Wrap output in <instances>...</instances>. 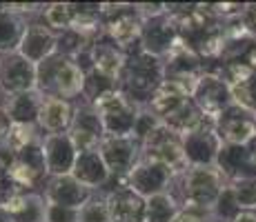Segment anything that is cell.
Here are the masks:
<instances>
[{
  "instance_id": "obj_1",
  "label": "cell",
  "mask_w": 256,
  "mask_h": 222,
  "mask_svg": "<svg viewBox=\"0 0 256 222\" xmlns=\"http://www.w3.org/2000/svg\"><path fill=\"white\" fill-rule=\"evenodd\" d=\"M165 80V69L163 60L152 53L142 51V49H134L127 53V60L122 65V71L116 80L118 91L132 102L140 107H147L154 93Z\"/></svg>"
},
{
  "instance_id": "obj_2",
  "label": "cell",
  "mask_w": 256,
  "mask_h": 222,
  "mask_svg": "<svg viewBox=\"0 0 256 222\" xmlns=\"http://www.w3.org/2000/svg\"><path fill=\"white\" fill-rule=\"evenodd\" d=\"M225 187L228 182L216 167H187L183 174L174 176L167 194L178 202L180 209L212 211Z\"/></svg>"
},
{
  "instance_id": "obj_3",
  "label": "cell",
  "mask_w": 256,
  "mask_h": 222,
  "mask_svg": "<svg viewBox=\"0 0 256 222\" xmlns=\"http://www.w3.org/2000/svg\"><path fill=\"white\" fill-rule=\"evenodd\" d=\"M85 87V71L74 58L54 53L40 65H36V91L42 98L78 102Z\"/></svg>"
},
{
  "instance_id": "obj_4",
  "label": "cell",
  "mask_w": 256,
  "mask_h": 222,
  "mask_svg": "<svg viewBox=\"0 0 256 222\" xmlns=\"http://www.w3.org/2000/svg\"><path fill=\"white\" fill-rule=\"evenodd\" d=\"M142 13L132 2H100V22L105 36L114 40L125 53L140 47Z\"/></svg>"
},
{
  "instance_id": "obj_5",
  "label": "cell",
  "mask_w": 256,
  "mask_h": 222,
  "mask_svg": "<svg viewBox=\"0 0 256 222\" xmlns=\"http://www.w3.org/2000/svg\"><path fill=\"white\" fill-rule=\"evenodd\" d=\"M9 176H12L18 191L42 194V189H45L49 180V169L45 162V154H42V142L9 156Z\"/></svg>"
},
{
  "instance_id": "obj_6",
  "label": "cell",
  "mask_w": 256,
  "mask_h": 222,
  "mask_svg": "<svg viewBox=\"0 0 256 222\" xmlns=\"http://www.w3.org/2000/svg\"><path fill=\"white\" fill-rule=\"evenodd\" d=\"M140 156L145 160H154L160 165L170 167L176 174H183L187 169V160H185V147H183V136L176 133L174 129L165 125H158L150 136L142 140L140 145Z\"/></svg>"
},
{
  "instance_id": "obj_7",
  "label": "cell",
  "mask_w": 256,
  "mask_h": 222,
  "mask_svg": "<svg viewBox=\"0 0 256 222\" xmlns=\"http://www.w3.org/2000/svg\"><path fill=\"white\" fill-rule=\"evenodd\" d=\"M94 109L100 116L107 136H132L140 113V107L125 98L118 89L94 102Z\"/></svg>"
},
{
  "instance_id": "obj_8",
  "label": "cell",
  "mask_w": 256,
  "mask_h": 222,
  "mask_svg": "<svg viewBox=\"0 0 256 222\" xmlns=\"http://www.w3.org/2000/svg\"><path fill=\"white\" fill-rule=\"evenodd\" d=\"M163 69H165L163 82L174 85L183 93L192 96L196 89V82H198L200 76L208 71V65H205L192 49H187L183 42H178L170 51V56L163 58Z\"/></svg>"
},
{
  "instance_id": "obj_9",
  "label": "cell",
  "mask_w": 256,
  "mask_h": 222,
  "mask_svg": "<svg viewBox=\"0 0 256 222\" xmlns=\"http://www.w3.org/2000/svg\"><path fill=\"white\" fill-rule=\"evenodd\" d=\"M192 100L196 102L203 116L210 122H214L228 107L234 105L232 91H230L228 82L220 78V73L216 69H208V71L200 76V80L196 82V89L192 93Z\"/></svg>"
},
{
  "instance_id": "obj_10",
  "label": "cell",
  "mask_w": 256,
  "mask_h": 222,
  "mask_svg": "<svg viewBox=\"0 0 256 222\" xmlns=\"http://www.w3.org/2000/svg\"><path fill=\"white\" fill-rule=\"evenodd\" d=\"M102 160H105L107 169L114 180L125 182L130 171L138 165L140 160V142L134 136H107L102 145L98 147Z\"/></svg>"
},
{
  "instance_id": "obj_11",
  "label": "cell",
  "mask_w": 256,
  "mask_h": 222,
  "mask_svg": "<svg viewBox=\"0 0 256 222\" xmlns=\"http://www.w3.org/2000/svg\"><path fill=\"white\" fill-rule=\"evenodd\" d=\"M180 42L178 38V29H176L172 16L165 11L154 13V16H147L142 20V31H140V49L156 58H167L170 51Z\"/></svg>"
},
{
  "instance_id": "obj_12",
  "label": "cell",
  "mask_w": 256,
  "mask_h": 222,
  "mask_svg": "<svg viewBox=\"0 0 256 222\" xmlns=\"http://www.w3.org/2000/svg\"><path fill=\"white\" fill-rule=\"evenodd\" d=\"M172 180H174V171H172L170 167L140 158L138 165L125 178V185L130 187L132 191H136L140 198L150 200V198H154V196L167 194Z\"/></svg>"
},
{
  "instance_id": "obj_13",
  "label": "cell",
  "mask_w": 256,
  "mask_h": 222,
  "mask_svg": "<svg viewBox=\"0 0 256 222\" xmlns=\"http://www.w3.org/2000/svg\"><path fill=\"white\" fill-rule=\"evenodd\" d=\"M210 69H216L230 91H232L234 105L256 113V69L250 67L248 62H216Z\"/></svg>"
},
{
  "instance_id": "obj_14",
  "label": "cell",
  "mask_w": 256,
  "mask_h": 222,
  "mask_svg": "<svg viewBox=\"0 0 256 222\" xmlns=\"http://www.w3.org/2000/svg\"><path fill=\"white\" fill-rule=\"evenodd\" d=\"M36 89V65L18 51L0 56V93L4 98Z\"/></svg>"
},
{
  "instance_id": "obj_15",
  "label": "cell",
  "mask_w": 256,
  "mask_h": 222,
  "mask_svg": "<svg viewBox=\"0 0 256 222\" xmlns=\"http://www.w3.org/2000/svg\"><path fill=\"white\" fill-rule=\"evenodd\" d=\"M70 138H72L74 147L78 149V154L96 151L102 145L107 133L100 122L98 111L94 109V105H87L82 100L76 102V116H74V122H72Z\"/></svg>"
},
{
  "instance_id": "obj_16",
  "label": "cell",
  "mask_w": 256,
  "mask_h": 222,
  "mask_svg": "<svg viewBox=\"0 0 256 222\" xmlns=\"http://www.w3.org/2000/svg\"><path fill=\"white\" fill-rule=\"evenodd\" d=\"M214 129L223 145H250L256 140V113L232 105L214 120Z\"/></svg>"
},
{
  "instance_id": "obj_17",
  "label": "cell",
  "mask_w": 256,
  "mask_h": 222,
  "mask_svg": "<svg viewBox=\"0 0 256 222\" xmlns=\"http://www.w3.org/2000/svg\"><path fill=\"white\" fill-rule=\"evenodd\" d=\"M102 194L107 198L112 222H145L147 200L140 198L136 191H132L125 182L114 180Z\"/></svg>"
},
{
  "instance_id": "obj_18",
  "label": "cell",
  "mask_w": 256,
  "mask_h": 222,
  "mask_svg": "<svg viewBox=\"0 0 256 222\" xmlns=\"http://www.w3.org/2000/svg\"><path fill=\"white\" fill-rule=\"evenodd\" d=\"M216 169L228 185L256 178V140L250 145H223L216 160Z\"/></svg>"
},
{
  "instance_id": "obj_19",
  "label": "cell",
  "mask_w": 256,
  "mask_h": 222,
  "mask_svg": "<svg viewBox=\"0 0 256 222\" xmlns=\"http://www.w3.org/2000/svg\"><path fill=\"white\" fill-rule=\"evenodd\" d=\"M40 11L29 18L24 36L20 40V47H18V53H20L22 58H27L29 62H34V65H40L42 60H47L49 56H54V53L58 51V33H54L52 29L42 22Z\"/></svg>"
},
{
  "instance_id": "obj_20",
  "label": "cell",
  "mask_w": 256,
  "mask_h": 222,
  "mask_svg": "<svg viewBox=\"0 0 256 222\" xmlns=\"http://www.w3.org/2000/svg\"><path fill=\"white\" fill-rule=\"evenodd\" d=\"M183 147L185 160L190 167H216L223 142L214 129V122H208L200 129L183 136Z\"/></svg>"
},
{
  "instance_id": "obj_21",
  "label": "cell",
  "mask_w": 256,
  "mask_h": 222,
  "mask_svg": "<svg viewBox=\"0 0 256 222\" xmlns=\"http://www.w3.org/2000/svg\"><path fill=\"white\" fill-rule=\"evenodd\" d=\"M94 194L96 191L87 189L74 176H54L49 178L45 189H42V198L47 205L70 207V209H80Z\"/></svg>"
},
{
  "instance_id": "obj_22",
  "label": "cell",
  "mask_w": 256,
  "mask_h": 222,
  "mask_svg": "<svg viewBox=\"0 0 256 222\" xmlns=\"http://www.w3.org/2000/svg\"><path fill=\"white\" fill-rule=\"evenodd\" d=\"M42 154L49 169V178L54 176H72L74 165H76L78 149L74 147L70 133L60 136H45L42 138Z\"/></svg>"
},
{
  "instance_id": "obj_23",
  "label": "cell",
  "mask_w": 256,
  "mask_h": 222,
  "mask_svg": "<svg viewBox=\"0 0 256 222\" xmlns=\"http://www.w3.org/2000/svg\"><path fill=\"white\" fill-rule=\"evenodd\" d=\"M72 176L76 178L80 185H85L92 191H105L107 187L114 182L110 169H107L105 160H102L100 151H85V154H78L76 165H74Z\"/></svg>"
},
{
  "instance_id": "obj_24",
  "label": "cell",
  "mask_w": 256,
  "mask_h": 222,
  "mask_svg": "<svg viewBox=\"0 0 256 222\" xmlns=\"http://www.w3.org/2000/svg\"><path fill=\"white\" fill-rule=\"evenodd\" d=\"M74 116H76V102L58 100V98H45L38 118V129L42 136H60L70 133Z\"/></svg>"
},
{
  "instance_id": "obj_25",
  "label": "cell",
  "mask_w": 256,
  "mask_h": 222,
  "mask_svg": "<svg viewBox=\"0 0 256 222\" xmlns=\"http://www.w3.org/2000/svg\"><path fill=\"white\" fill-rule=\"evenodd\" d=\"M90 56H92V67L96 69L98 73H102V76L112 78V80H118V76H120V71H122V65H125V60H127V53L122 51L114 40H110L105 33H102L98 40L92 42Z\"/></svg>"
},
{
  "instance_id": "obj_26",
  "label": "cell",
  "mask_w": 256,
  "mask_h": 222,
  "mask_svg": "<svg viewBox=\"0 0 256 222\" xmlns=\"http://www.w3.org/2000/svg\"><path fill=\"white\" fill-rule=\"evenodd\" d=\"M14 222H47V202L42 194L18 191L2 205Z\"/></svg>"
},
{
  "instance_id": "obj_27",
  "label": "cell",
  "mask_w": 256,
  "mask_h": 222,
  "mask_svg": "<svg viewBox=\"0 0 256 222\" xmlns=\"http://www.w3.org/2000/svg\"><path fill=\"white\" fill-rule=\"evenodd\" d=\"M42 102H45V98H42L40 93L34 89V91L18 93V96H12V98H4L2 109L7 111L9 120H12L14 125L38 127V118H40Z\"/></svg>"
},
{
  "instance_id": "obj_28",
  "label": "cell",
  "mask_w": 256,
  "mask_h": 222,
  "mask_svg": "<svg viewBox=\"0 0 256 222\" xmlns=\"http://www.w3.org/2000/svg\"><path fill=\"white\" fill-rule=\"evenodd\" d=\"M29 18L12 11L9 4H0V56L14 53L20 47Z\"/></svg>"
},
{
  "instance_id": "obj_29",
  "label": "cell",
  "mask_w": 256,
  "mask_h": 222,
  "mask_svg": "<svg viewBox=\"0 0 256 222\" xmlns=\"http://www.w3.org/2000/svg\"><path fill=\"white\" fill-rule=\"evenodd\" d=\"M208 122L210 120L203 116V111L196 107V102L192 100V98H187V100L172 113L167 120H163V125L170 127V129H174L176 133H180V136H187V133L205 127Z\"/></svg>"
},
{
  "instance_id": "obj_30",
  "label": "cell",
  "mask_w": 256,
  "mask_h": 222,
  "mask_svg": "<svg viewBox=\"0 0 256 222\" xmlns=\"http://www.w3.org/2000/svg\"><path fill=\"white\" fill-rule=\"evenodd\" d=\"M187 98H192V96L183 93L180 89H176L174 85H167V82H163V85L158 87V91L154 93V98L150 100L147 109H150L156 118H158L160 122H163V120H167V118H170L176 109H178L180 105H183Z\"/></svg>"
},
{
  "instance_id": "obj_31",
  "label": "cell",
  "mask_w": 256,
  "mask_h": 222,
  "mask_svg": "<svg viewBox=\"0 0 256 222\" xmlns=\"http://www.w3.org/2000/svg\"><path fill=\"white\" fill-rule=\"evenodd\" d=\"M40 18L54 33L67 31V29H72L74 18H76V13H74V2H49V4H42Z\"/></svg>"
},
{
  "instance_id": "obj_32",
  "label": "cell",
  "mask_w": 256,
  "mask_h": 222,
  "mask_svg": "<svg viewBox=\"0 0 256 222\" xmlns=\"http://www.w3.org/2000/svg\"><path fill=\"white\" fill-rule=\"evenodd\" d=\"M116 80H112V78L102 76V73H98L96 69H92V71L85 73V87H82V102H87V105H94L96 100H100L102 96H107V93L116 91Z\"/></svg>"
},
{
  "instance_id": "obj_33",
  "label": "cell",
  "mask_w": 256,
  "mask_h": 222,
  "mask_svg": "<svg viewBox=\"0 0 256 222\" xmlns=\"http://www.w3.org/2000/svg\"><path fill=\"white\" fill-rule=\"evenodd\" d=\"M42 131L38 127L32 125H14L12 133H9V140H7V154L4 156H12L16 151H22L32 145H40L42 142Z\"/></svg>"
},
{
  "instance_id": "obj_34",
  "label": "cell",
  "mask_w": 256,
  "mask_h": 222,
  "mask_svg": "<svg viewBox=\"0 0 256 222\" xmlns=\"http://www.w3.org/2000/svg\"><path fill=\"white\" fill-rule=\"evenodd\" d=\"M180 211L178 202L172 198L170 194H160L147 200V216L145 222H172L174 216Z\"/></svg>"
},
{
  "instance_id": "obj_35",
  "label": "cell",
  "mask_w": 256,
  "mask_h": 222,
  "mask_svg": "<svg viewBox=\"0 0 256 222\" xmlns=\"http://www.w3.org/2000/svg\"><path fill=\"white\" fill-rule=\"evenodd\" d=\"M80 222H112L107 198L102 191H96L85 205L80 207Z\"/></svg>"
},
{
  "instance_id": "obj_36",
  "label": "cell",
  "mask_w": 256,
  "mask_h": 222,
  "mask_svg": "<svg viewBox=\"0 0 256 222\" xmlns=\"http://www.w3.org/2000/svg\"><path fill=\"white\" fill-rule=\"evenodd\" d=\"M228 187L234 194V200L240 207V211H256V178L232 182Z\"/></svg>"
},
{
  "instance_id": "obj_37",
  "label": "cell",
  "mask_w": 256,
  "mask_h": 222,
  "mask_svg": "<svg viewBox=\"0 0 256 222\" xmlns=\"http://www.w3.org/2000/svg\"><path fill=\"white\" fill-rule=\"evenodd\" d=\"M238 214H240V207L236 205L234 194L230 191V187H225L223 194H220V198L216 200L214 209H212V216H214L216 220H220V222H232Z\"/></svg>"
},
{
  "instance_id": "obj_38",
  "label": "cell",
  "mask_w": 256,
  "mask_h": 222,
  "mask_svg": "<svg viewBox=\"0 0 256 222\" xmlns=\"http://www.w3.org/2000/svg\"><path fill=\"white\" fill-rule=\"evenodd\" d=\"M158 125H163V122L158 120V118L154 116V113H152L150 109H147V107H142L140 109V113H138V120H136V127H134V133H132V136L136 138V140L140 142L142 145V140H145L147 136H150L152 131L156 129V127Z\"/></svg>"
},
{
  "instance_id": "obj_39",
  "label": "cell",
  "mask_w": 256,
  "mask_h": 222,
  "mask_svg": "<svg viewBox=\"0 0 256 222\" xmlns=\"http://www.w3.org/2000/svg\"><path fill=\"white\" fill-rule=\"evenodd\" d=\"M14 194H18L12 176H9V156H0V207L4 205Z\"/></svg>"
},
{
  "instance_id": "obj_40",
  "label": "cell",
  "mask_w": 256,
  "mask_h": 222,
  "mask_svg": "<svg viewBox=\"0 0 256 222\" xmlns=\"http://www.w3.org/2000/svg\"><path fill=\"white\" fill-rule=\"evenodd\" d=\"M47 222H80V209L47 205Z\"/></svg>"
},
{
  "instance_id": "obj_41",
  "label": "cell",
  "mask_w": 256,
  "mask_h": 222,
  "mask_svg": "<svg viewBox=\"0 0 256 222\" xmlns=\"http://www.w3.org/2000/svg\"><path fill=\"white\" fill-rule=\"evenodd\" d=\"M212 211L208 209H180L172 222H212Z\"/></svg>"
},
{
  "instance_id": "obj_42",
  "label": "cell",
  "mask_w": 256,
  "mask_h": 222,
  "mask_svg": "<svg viewBox=\"0 0 256 222\" xmlns=\"http://www.w3.org/2000/svg\"><path fill=\"white\" fill-rule=\"evenodd\" d=\"M14 122L9 120L7 111L0 107V156L7 154V140H9V133H12Z\"/></svg>"
},
{
  "instance_id": "obj_43",
  "label": "cell",
  "mask_w": 256,
  "mask_h": 222,
  "mask_svg": "<svg viewBox=\"0 0 256 222\" xmlns=\"http://www.w3.org/2000/svg\"><path fill=\"white\" fill-rule=\"evenodd\" d=\"M240 20H243L245 29L250 31V36L256 38V2H245V9L240 13Z\"/></svg>"
},
{
  "instance_id": "obj_44",
  "label": "cell",
  "mask_w": 256,
  "mask_h": 222,
  "mask_svg": "<svg viewBox=\"0 0 256 222\" xmlns=\"http://www.w3.org/2000/svg\"><path fill=\"white\" fill-rule=\"evenodd\" d=\"M232 222H256V211H240Z\"/></svg>"
},
{
  "instance_id": "obj_45",
  "label": "cell",
  "mask_w": 256,
  "mask_h": 222,
  "mask_svg": "<svg viewBox=\"0 0 256 222\" xmlns=\"http://www.w3.org/2000/svg\"><path fill=\"white\" fill-rule=\"evenodd\" d=\"M245 62H248L250 67L256 69V40H254V44H252V49L248 51V56H245Z\"/></svg>"
},
{
  "instance_id": "obj_46",
  "label": "cell",
  "mask_w": 256,
  "mask_h": 222,
  "mask_svg": "<svg viewBox=\"0 0 256 222\" xmlns=\"http://www.w3.org/2000/svg\"><path fill=\"white\" fill-rule=\"evenodd\" d=\"M0 222H14V220H12V216H9L7 211L2 209V207H0Z\"/></svg>"
},
{
  "instance_id": "obj_47",
  "label": "cell",
  "mask_w": 256,
  "mask_h": 222,
  "mask_svg": "<svg viewBox=\"0 0 256 222\" xmlns=\"http://www.w3.org/2000/svg\"><path fill=\"white\" fill-rule=\"evenodd\" d=\"M2 102H4V96H2V93H0V107H2Z\"/></svg>"
}]
</instances>
